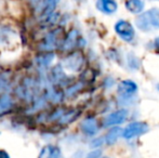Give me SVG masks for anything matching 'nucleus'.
<instances>
[{
	"instance_id": "nucleus-1",
	"label": "nucleus",
	"mask_w": 159,
	"mask_h": 158,
	"mask_svg": "<svg viewBox=\"0 0 159 158\" xmlns=\"http://www.w3.org/2000/svg\"><path fill=\"white\" fill-rule=\"evenodd\" d=\"M135 24L142 32L159 29V9H151L136 17Z\"/></svg>"
},
{
	"instance_id": "nucleus-2",
	"label": "nucleus",
	"mask_w": 159,
	"mask_h": 158,
	"mask_svg": "<svg viewBox=\"0 0 159 158\" xmlns=\"http://www.w3.org/2000/svg\"><path fill=\"white\" fill-rule=\"evenodd\" d=\"M115 32L120 38L127 42H131L135 36V32L132 24L124 20H120L115 24Z\"/></svg>"
},
{
	"instance_id": "nucleus-3",
	"label": "nucleus",
	"mask_w": 159,
	"mask_h": 158,
	"mask_svg": "<svg viewBox=\"0 0 159 158\" xmlns=\"http://www.w3.org/2000/svg\"><path fill=\"white\" fill-rule=\"evenodd\" d=\"M149 130L148 126L145 122H132V124H128L126 128L124 129V132H122V135H124L125 139H133L135 137H139V135L145 134L147 131Z\"/></svg>"
},
{
	"instance_id": "nucleus-4",
	"label": "nucleus",
	"mask_w": 159,
	"mask_h": 158,
	"mask_svg": "<svg viewBox=\"0 0 159 158\" xmlns=\"http://www.w3.org/2000/svg\"><path fill=\"white\" fill-rule=\"evenodd\" d=\"M84 64V57L80 53H73L64 60V66L71 72H77Z\"/></svg>"
},
{
	"instance_id": "nucleus-5",
	"label": "nucleus",
	"mask_w": 159,
	"mask_h": 158,
	"mask_svg": "<svg viewBox=\"0 0 159 158\" xmlns=\"http://www.w3.org/2000/svg\"><path fill=\"white\" fill-rule=\"evenodd\" d=\"M127 111L126 110H119L116 112L109 114L108 116L104 120V126L109 127V126H116V124H120L126 120L127 118Z\"/></svg>"
},
{
	"instance_id": "nucleus-6",
	"label": "nucleus",
	"mask_w": 159,
	"mask_h": 158,
	"mask_svg": "<svg viewBox=\"0 0 159 158\" xmlns=\"http://www.w3.org/2000/svg\"><path fill=\"white\" fill-rule=\"evenodd\" d=\"M118 93L121 95L122 97H131L132 94L136 92L138 90V86L135 84V82H133L132 80H122L119 84H118Z\"/></svg>"
},
{
	"instance_id": "nucleus-7",
	"label": "nucleus",
	"mask_w": 159,
	"mask_h": 158,
	"mask_svg": "<svg viewBox=\"0 0 159 158\" xmlns=\"http://www.w3.org/2000/svg\"><path fill=\"white\" fill-rule=\"evenodd\" d=\"M96 8L105 14H113L117 11V2L115 0H98Z\"/></svg>"
},
{
	"instance_id": "nucleus-8",
	"label": "nucleus",
	"mask_w": 159,
	"mask_h": 158,
	"mask_svg": "<svg viewBox=\"0 0 159 158\" xmlns=\"http://www.w3.org/2000/svg\"><path fill=\"white\" fill-rule=\"evenodd\" d=\"M81 130L86 133L87 135H94L98 132V122L93 117H88L82 121Z\"/></svg>"
},
{
	"instance_id": "nucleus-9",
	"label": "nucleus",
	"mask_w": 159,
	"mask_h": 158,
	"mask_svg": "<svg viewBox=\"0 0 159 158\" xmlns=\"http://www.w3.org/2000/svg\"><path fill=\"white\" fill-rule=\"evenodd\" d=\"M39 158H61V151L54 145H46L42 147Z\"/></svg>"
},
{
	"instance_id": "nucleus-10",
	"label": "nucleus",
	"mask_w": 159,
	"mask_h": 158,
	"mask_svg": "<svg viewBox=\"0 0 159 158\" xmlns=\"http://www.w3.org/2000/svg\"><path fill=\"white\" fill-rule=\"evenodd\" d=\"M144 1L143 0H127L126 1V8L129 12L133 14H139L144 9Z\"/></svg>"
},
{
	"instance_id": "nucleus-11",
	"label": "nucleus",
	"mask_w": 159,
	"mask_h": 158,
	"mask_svg": "<svg viewBox=\"0 0 159 158\" xmlns=\"http://www.w3.org/2000/svg\"><path fill=\"white\" fill-rule=\"evenodd\" d=\"M12 106H13V101L10 95L4 94L2 97H0V116L10 112Z\"/></svg>"
},
{
	"instance_id": "nucleus-12",
	"label": "nucleus",
	"mask_w": 159,
	"mask_h": 158,
	"mask_svg": "<svg viewBox=\"0 0 159 158\" xmlns=\"http://www.w3.org/2000/svg\"><path fill=\"white\" fill-rule=\"evenodd\" d=\"M79 37H78V33L76 30H71L68 35H67L66 39H65L64 43H63V49L64 50H70L74 47L77 44Z\"/></svg>"
},
{
	"instance_id": "nucleus-13",
	"label": "nucleus",
	"mask_w": 159,
	"mask_h": 158,
	"mask_svg": "<svg viewBox=\"0 0 159 158\" xmlns=\"http://www.w3.org/2000/svg\"><path fill=\"white\" fill-rule=\"evenodd\" d=\"M122 132H124V130H121L120 128L111 129L106 134V137H105V142H106L107 144H109V145H111V144H114L117 141L118 138L120 137V134H121Z\"/></svg>"
},
{
	"instance_id": "nucleus-14",
	"label": "nucleus",
	"mask_w": 159,
	"mask_h": 158,
	"mask_svg": "<svg viewBox=\"0 0 159 158\" xmlns=\"http://www.w3.org/2000/svg\"><path fill=\"white\" fill-rule=\"evenodd\" d=\"M78 114H79V113H78L77 111H69V112L65 113V114H63L60 117V122L63 124H69V122L74 121V120L77 118Z\"/></svg>"
},
{
	"instance_id": "nucleus-15",
	"label": "nucleus",
	"mask_w": 159,
	"mask_h": 158,
	"mask_svg": "<svg viewBox=\"0 0 159 158\" xmlns=\"http://www.w3.org/2000/svg\"><path fill=\"white\" fill-rule=\"evenodd\" d=\"M53 57H54L53 53H47V54H42V55H40V56H38L37 59H36V62H37V64L40 66H48L49 64L52 62Z\"/></svg>"
},
{
	"instance_id": "nucleus-16",
	"label": "nucleus",
	"mask_w": 159,
	"mask_h": 158,
	"mask_svg": "<svg viewBox=\"0 0 159 158\" xmlns=\"http://www.w3.org/2000/svg\"><path fill=\"white\" fill-rule=\"evenodd\" d=\"M129 65L131 68L136 70V68L140 67V61H139L138 57H135L134 55H130L129 56Z\"/></svg>"
},
{
	"instance_id": "nucleus-17",
	"label": "nucleus",
	"mask_w": 159,
	"mask_h": 158,
	"mask_svg": "<svg viewBox=\"0 0 159 158\" xmlns=\"http://www.w3.org/2000/svg\"><path fill=\"white\" fill-rule=\"evenodd\" d=\"M101 155H102V152H101L100 150H95V151H92V152L89 153L86 158H100Z\"/></svg>"
},
{
	"instance_id": "nucleus-18",
	"label": "nucleus",
	"mask_w": 159,
	"mask_h": 158,
	"mask_svg": "<svg viewBox=\"0 0 159 158\" xmlns=\"http://www.w3.org/2000/svg\"><path fill=\"white\" fill-rule=\"evenodd\" d=\"M154 47L156 49V52L159 53V37H157V38L154 40Z\"/></svg>"
},
{
	"instance_id": "nucleus-19",
	"label": "nucleus",
	"mask_w": 159,
	"mask_h": 158,
	"mask_svg": "<svg viewBox=\"0 0 159 158\" xmlns=\"http://www.w3.org/2000/svg\"><path fill=\"white\" fill-rule=\"evenodd\" d=\"M6 84H7V80L3 79L2 77H0V91L3 89V87L6 86Z\"/></svg>"
},
{
	"instance_id": "nucleus-20",
	"label": "nucleus",
	"mask_w": 159,
	"mask_h": 158,
	"mask_svg": "<svg viewBox=\"0 0 159 158\" xmlns=\"http://www.w3.org/2000/svg\"><path fill=\"white\" fill-rule=\"evenodd\" d=\"M0 158H10V156L8 155V153L4 152V151L0 150Z\"/></svg>"
},
{
	"instance_id": "nucleus-21",
	"label": "nucleus",
	"mask_w": 159,
	"mask_h": 158,
	"mask_svg": "<svg viewBox=\"0 0 159 158\" xmlns=\"http://www.w3.org/2000/svg\"><path fill=\"white\" fill-rule=\"evenodd\" d=\"M157 89H158V90H159V84H157Z\"/></svg>"
},
{
	"instance_id": "nucleus-22",
	"label": "nucleus",
	"mask_w": 159,
	"mask_h": 158,
	"mask_svg": "<svg viewBox=\"0 0 159 158\" xmlns=\"http://www.w3.org/2000/svg\"><path fill=\"white\" fill-rule=\"evenodd\" d=\"M103 158H109V157H103Z\"/></svg>"
}]
</instances>
